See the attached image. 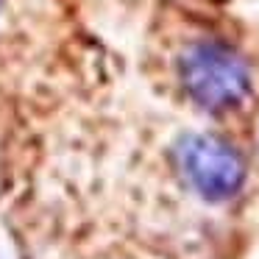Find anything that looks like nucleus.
I'll use <instances>...</instances> for the list:
<instances>
[{
    "instance_id": "obj_2",
    "label": "nucleus",
    "mask_w": 259,
    "mask_h": 259,
    "mask_svg": "<svg viewBox=\"0 0 259 259\" xmlns=\"http://www.w3.org/2000/svg\"><path fill=\"white\" fill-rule=\"evenodd\" d=\"M187 181L206 201H226L237 195L245 181L242 156L226 140L212 134H190L176 148Z\"/></svg>"
},
{
    "instance_id": "obj_1",
    "label": "nucleus",
    "mask_w": 259,
    "mask_h": 259,
    "mask_svg": "<svg viewBox=\"0 0 259 259\" xmlns=\"http://www.w3.org/2000/svg\"><path fill=\"white\" fill-rule=\"evenodd\" d=\"M181 84L198 106L209 112L234 109L251 90L248 67L231 48L218 42L192 45L179 62Z\"/></svg>"
}]
</instances>
